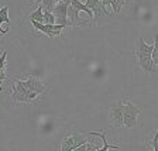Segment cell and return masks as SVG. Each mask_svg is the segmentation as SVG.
Here are the masks:
<instances>
[{
	"instance_id": "obj_22",
	"label": "cell",
	"mask_w": 158,
	"mask_h": 151,
	"mask_svg": "<svg viewBox=\"0 0 158 151\" xmlns=\"http://www.w3.org/2000/svg\"><path fill=\"white\" fill-rule=\"evenodd\" d=\"M62 2H64V3H66V4H69L71 2H72V0H62Z\"/></svg>"
},
{
	"instance_id": "obj_2",
	"label": "cell",
	"mask_w": 158,
	"mask_h": 151,
	"mask_svg": "<svg viewBox=\"0 0 158 151\" xmlns=\"http://www.w3.org/2000/svg\"><path fill=\"white\" fill-rule=\"evenodd\" d=\"M123 126L127 128H134L137 126V120L141 115V109L133 102H130L127 98H123Z\"/></svg>"
},
{
	"instance_id": "obj_17",
	"label": "cell",
	"mask_w": 158,
	"mask_h": 151,
	"mask_svg": "<svg viewBox=\"0 0 158 151\" xmlns=\"http://www.w3.org/2000/svg\"><path fill=\"white\" fill-rule=\"evenodd\" d=\"M58 2L59 0H43V2H41V6L44 7V10H49V11H51L52 7L55 6Z\"/></svg>"
},
{
	"instance_id": "obj_5",
	"label": "cell",
	"mask_w": 158,
	"mask_h": 151,
	"mask_svg": "<svg viewBox=\"0 0 158 151\" xmlns=\"http://www.w3.org/2000/svg\"><path fill=\"white\" fill-rule=\"evenodd\" d=\"M109 117H110V124L113 128L123 127V103L118 102L110 106L109 109Z\"/></svg>"
},
{
	"instance_id": "obj_13",
	"label": "cell",
	"mask_w": 158,
	"mask_h": 151,
	"mask_svg": "<svg viewBox=\"0 0 158 151\" xmlns=\"http://www.w3.org/2000/svg\"><path fill=\"white\" fill-rule=\"evenodd\" d=\"M30 20L38 21V23H44V13H43V6L38 4L35 10H33V13L30 14Z\"/></svg>"
},
{
	"instance_id": "obj_3",
	"label": "cell",
	"mask_w": 158,
	"mask_h": 151,
	"mask_svg": "<svg viewBox=\"0 0 158 151\" xmlns=\"http://www.w3.org/2000/svg\"><path fill=\"white\" fill-rule=\"evenodd\" d=\"M85 141H89L88 136L82 134V133H78V132H71L62 138V143H61L59 150L61 151H73L78 148V145H81Z\"/></svg>"
},
{
	"instance_id": "obj_9",
	"label": "cell",
	"mask_w": 158,
	"mask_h": 151,
	"mask_svg": "<svg viewBox=\"0 0 158 151\" xmlns=\"http://www.w3.org/2000/svg\"><path fill=\"white\" fill-rule=\"evenodd\" d=\"M66 17H68V26L69 27H75V26H83L86 24V21H81V16H79V11H76L71 4L68 6V13H66Z\"/></svg>"
},
{
	"instance_id": "obj_23",
	"label": "cell",
	"mask_w": 158,
	"mask_h": 151,
	"mask_svg": "<svg viewBox=\"0 0 158 151\" xmlns=\"http://www.w3.org/2000/svg\"><path fill=\"white\" fill-rule=\"evenodd\" d=\"M0 92H2V83H0Z\"/></svg>"
},
{
	"instance_id": "obj_19",
	"label": "cell",
	"mask_w": 158,
	"mask_h": 151,
	"mask_svg": "<svg viewBox=\"0 0 158 151\" xmlns=\"http://www.w3.org/2000/svg\"><path fill=\"white\" fill-rule=\"evenodd\" d=\"M6 57H7V51H3L2 57H0V69H6Z\"/></svg>"
},
{
	"instance_id": "obj_20",
	"label": "cell",
	"mask_w": 158,
	"mask_h": 151,
	"mask_svg": "<svg viewBox=\"0 0 158 151\" xmlns=\"http://www.w3.org/2000/svg\"><path fill=\"white\" fill-rule=\"evenodd\" d=\"M7 79V75H6V71L4 69H0V83H3L4 81Z\"/></svg>"
},
{
	"instance_id": "obj_11",
	"label": "cell",
	"mask_w": 158,
	"mask_h": 151,
	"mask_svg": "<svg viewBox=\"0 0 158 151\" xmlns=\"http://www.w3.org/2000/svg\"><path fill=\"white\" fill-rule=\"evenodd\" d=\"M3 23H6L7 26L10 27V17H9V6L7 4H4V6H2L0 7V34H7V31H9V28H6V30H3L2 28V24Z\"/></svg>"
},
{
	"instance_id": "obj_21",
	"label": "cell",
	"mask_w": 158,
	"mask_h": 151,
	"mask_svg": "<svg viewBox=\"0 0 158 151\" xmlns=\"http://www.w3.org/2000/svg\"><path fill=\"white\" fill-rule=\"evenodd\" d=\"M33 2H34V6H38V4H41L43 0H33Z\"/></svg>"
},
{
	"instance_id": "obj_8",
	"label": "cell",
	"mask_w": 158,
	"mask_h": 151,
	"mask_svg": "<svg viewBox=\"0 0 158 151\" xmlns=\"http://www.w3.org/2000/svg\"><path fill=\"white\" fill-rule=\"evenodd\" d=\"M85 6H88L89 9L92 10L95 21L99 19V16H102V14H105V16H110V13L106 10V7L102 4V2H100V0H86Z\"/></svg>"
},
{
	"instance_id": "obj_14",
	"label": "cell",
	"mask_w": 158,
	"mask_h": 151,
	"mask_svg": "<svg viewBox=\"0 0 158 151\" xmlns=\"http://www.w3.org/2000/svg\"><path fill=\"white\" fill-rule=\"evenodd\" d=\"M126 0H110V6H112V10L113 13H120V10H122V7L124 6Z\"/></svg>"
},
{
	"instance_id": "obj_4",
	"label": "cell",
	"mask_w": 158,
	"mask_h": 151,
	"mask_svg": "<svg viewBox=\"0 0 158 151\" xmlns=\"http://www.w3.org/2000/svg\"><path fill=\"white\" fill-rule=\"evenodd\" d=\"M10 88H11V98H13V103H27V90L26 86L21 83L20 79L14 78L10 83Z\"/></svg>"
},
{
	"instance_id": "obj_1",
	"label": "cell",
	"mask_w": 158,
	"mask_h": 151,
	"mask_svg": "<svg viewBox=\"0 0 158 151\" xmlns=\"http://www.w3.org/2000/svg\"><path fill=\"white\" fill-rule=\"evenodd\" d=\"M155 45H157V37H155L152 44H147L143 38H138L137 45H135V49H134L135 62H137V65L140 66L144 72H147L148 75H152V73L155 72V69H157V66H155L151 61V52Z\"/></svg>"
},
{
	"instance_id": "obj_24",
	"label": "cell",
	"mask_w": 158,
	"mask_h": 151,
	"mask_svg": "<svg viewBox=\"0 0 158 151\" xmlns=\"http://www.w3.org/2000/svg\"><path fill=\"white\" fill-rule=\"evenodd\" d=\"M81 2H82V0H81Z\"/></svg>"
},
{
	"instance_id": "obj_12",
	"label": "cell",
	"mask_w": 158,
	"mask_h": 151,
	"mask_svg": "<svg viewBox=\"0 0 158 151\" xmlns=\"http://www.w3.org/2000/svg\"><path fill=\"white\" fill-rule=\"evenodd\" d=\"M69 4H71V6H72L76 11H79V13H81V11H83V13H86L89 17H93L92 10L89 9L88 6H85V3H83V2H81V0H72Z\"/></svg>"
},
{
	"instance_id": "obj_6",
	"label": "cell",
	"mask_w": 158,
	"mask_h": 151,
	"mask_svg": "<svg viewBox=\"0 0 158 151\" xmlns=\"http://www.w3.org/2000/svg\"><path fill=\"white\" fill-rule=\"evenodd\" d=\"M68 6L69 4L64 3L62 0H59L58 3L52 7V14L55 17V24H61V26L66 27L68 26V17H66V13H68Z\"/></svg>"
},
{
	"instance_id": "obj_15",
	"label": "cell",
	"mask_w": 158,
	"mask_h": 151,
	"mask_svg": "<svg viewBox=\"0 0 158 151\" xmlns=\"http://www.w3.org/2000/svg\"><path fill=\"white\" fill-rule=\"evenodd\" d=\"M148 144H150L152 151H158V130L152 132V136L148 140Z\"/></svg>"
},
{
	"instance_id": "obj_7",
	"label": "cell",
	"mask_w": 158,
	"mask_h": 151,
	"mask_svg": "<svg viewBox=\"0 0 158 151\" xmlns=\"http://www.w3.org/2000/svg\"><path fill=\"white\" fill-rule=\"evenodd\" d=\"M21 83L26 86L27 90H33V92H37L38 95H43V93L45 92V89H47L45 83H44L43 81H40L38 78L33 76V75H30L26 81H21Z\"/></svg>"
},
{
	"instance_id": "obj_18",
	"label": "cell",
	"mask_w": 158,
	"mask_h": 151,
	"mask_svg": "<svg viewBox=\"0 0 158 151\" xmlns=\"http://www.w3.org/2000/svg\"><path fill=\"white\" fill-rule=\"evenodd\" d=\"M151 61L155 66H158V44L152 48V52H151Z\"/></svg>"
},
{
	"instance_id": "obj_16",
	"label": "cell",
	"mask_w": 158,
	"mask_h": 151,
	"mask_svg": "<svg viewBox=\"0 0 158 151\" xmlns=\"http://www.w3.org/2000/svg\"><path fill=\"white\" fill-rule=\"evenodd\" d=\"M44 24H54L55 23V17H54L52 11L49 10H44Z\"/></svg>"
},
{
	"instance_id": "obj_10",
	"label": "cell",
	"mask_w": 158,
	"mask_h": 151,
	"mask_svg": "<svg viewBox=\"0 0 158 151\" xmlns=\"http://www.w3.org/2000/svg\"><path fill=\"white\" fill-rule=\"evenodd\" d=\"M89 134H90V136H98V137H100V140L103 141V147L98 148L99 151L117 150V148H118V145H117V144H109V143H107V138H106V130H102V132H90Z\"/></svg>"
}]
</instances>
